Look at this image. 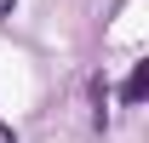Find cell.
Segmentation results:
<instances>
[{
	"instance_id": "2",
	"label": "cell",
	"mask_w": 149,
	"mask_h": 143,
	"mask_svg": "<svg viewBox=\"0 0 149 143\" xmlns=\"http://www.w3.org/2000/svg\"><path fill=\"white\" fill-rule=\"evenodd\" d=\"M12 6H17V0H0V17H6V12H12Z\"/></svg>"
},
{
	"instance_id": "1",
	"label": "cell",
	"mask_w": 149,
	"mask_h": 143,
	"mask_svg": "<svg viewBox=\"0 0 149 143\" xmlns=\"http://www.w3.org/2000/svg\"><path fill=\"white\" fill-rule=\"evenodd\" d=\"M143 92H149V63H132V74L120 80V103H143Z\"/></svg>"
}]
</instances>
